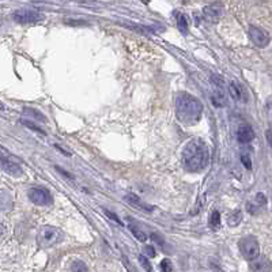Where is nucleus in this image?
Instances as JSON below:
<instances>
[{
	"label": "nucleus",
	"mask_w": 272,
	"mask_h": 272,
	"mask_svg": "<svg viewBox=\"0 0 272 272\" xmlns=\"http://www.w3.org/2000/svg\"><path fill=\"white\" fill-rule=\"evenodd\" d=\"M210 161V150L202 139H192L182 153V162L188 172L199 173L207 168Z\"/></svg>",
	"instance_id": "1"
},
{
	"label": "nucleus",
	"mask_w": 272,
	"mask_h": 272,
	"mask_svg": "<svg viewBox=\"0 0 272 272\" xmlns=\"http://www.w3.org/2000/svg\"><path fill=\"white\" fill-rule=\"evenodd\" d=\"M176 115L184 125H195L203 115V103L189 93H178L176 95Z\"/></svg>",
	"instance_id": "2"
},
{
	"label": "nucleus",
	"mask_w": 272,
	"mask_h": 272,
	"mask_svg": "<svg viewBox=\"0 0 272 272\" xmlns=\"http://www.w3.org/2000/svg\"><path fill=\"white\" fill-rule=\"evenodd\" d=\"M63 239V233L58 227L42 226L37 233V243L40 248H52Z\"/></svg>",
	"instance_id": "3"
},
{
	"label": "nucleus",
	"mask_w": 272,
	"mask_h": 272,
	"mask_svg": "<svg viewBox=\"0 0 272 272\" xmlns=\"http://www.w3.org/2000/svg\"><path fill=\"white\" fill-rule=\"evenodd\" d=\"M239 252L243 256V259L253 261L259 257L260 255V245L259 241L255 237H245L239 241L238 243Z\"/></svg>",
	"instance_id": "4"
},
{
	"label": "nucleus",
	"mask_w": 272,
	"mask_h": 272,
	"mask_svg": "<svg viewBox=\"0 0 272 272\" xmlns=\"http://www.w3.org/2000/svg\"><path fill=\"white\" fill-rule=\"evenodd\" d=\"M29 200L37 206H49L53 202V198L48 189L44 188H30L28 192Z\"/></svg>",
	"instance_id": "5"
},
{
	"label": "nucleus",
	"mask_w": 272,
	"mask_h": 272,
	"mask_svg": "<svg viewBox=\"0 0 272 272\" xmlns=\"http://www.w3.org/2000/svg\"><path fill=\"white\" fill-rule=\"evenodd\" d=\"M14 21L22 25H29V23H37L44 19V15L34 10H17L13 14Z\"/></svg>",
	"instance_id": "6"
},
{
	"label": "nucleus",
	"mask_w": 272,
	"mask_h": 272,
	"mask_svg": "<svg viewBox=\"0 0 272 272\" xmlns=\"http://www.w3.org/2000/svg\"><path fill=\"white\" fill-rule=\"evenodd\" d=\"M0 169L5 170L6 173L10 174V176H14V177H19L23 174V170L17 162L11 159L9 155H6L5 153L0 151Z\"/></svg>",
	"instance_id": "7"
},
{
	"label": "nucleus",
	"mask_w": 272,
	"mask_h": 272,
	"mask_svg": "<svg viewBox=\"0 0 272 272\" xmlns=\"http://www.w3.org/2000/svg\"><path fill=\"white\" fill-rule=\"evenodd\" d=\"M211 82L214 85V94H212V101L216 106H225L226 105V95H225V83L223 79L219 78L218 75H212Z\"/></svg>",
	"instance_id": "8"
},
{
	"label": "nucleus",
	"mask_w": 272,
	"mask_h": 272,
	"mask_svg": "<svg viewBox=\"0 0 272 272\" xmlns=\"http://www.w3.org/2000/svg\"><path fill=\"white\" fill-rule=\"evenodd\" d=\"M249 36H251L252 42L255 44L257 48H265L269 44V34L265 30L256 28V26H251L249 28Z\"/></svg>",
	"instance_id": "9"
},
{
	"label": "nucleus",
	"mask_w": 272,
	"mask_h": 272,
	"mask_svg": "<svg viewBox=\"0 0 272 272\" xmlns=\"http://www.w3.org/2000/svg\"><path fill=\"white\" fill-rule=\"evenodd\" d=\"M203 15L211 23H216L223 15V6L221 3H211L203 9Z\"/></svg>",
	"instance_id": "10"
},
{
	"label": "nucleus",
	"mask_w": 272,
	"mask_h": 272,
	"mask_svg": "<svg viewBox=\"0 0 272 272\" xmlns=\"http://www.w3.org/2000/svg\"><path fill=\"white\" fill-rule=\"evenodd\" d=\"M124 199H125V202L129 203L132 207H135V208H138V210L146 211V212H153L154 211L153 206H150V204L145 203L141 198H139V196H136V195H133V194L127 195Z\"/></svg>",
	"instance_id": "11"
},
{
	"label": "nucleus",
	"mask_w": 272,
	"mask_h": 272,
	"mask_svg": "<svg viewBox=\"0 0 272 272\" xmlns=\"http://www.w3.org/2000/svg\"><path fill=\"white\" fill-rule=\"evenodd\" d=\"M265 204H267L265 195L257 194L255 196V200L248 204V211H249V214H252V215L259 214V211L263 210L264 207H265Z\"/></svg>",
	"instance_id": "12"
},
{
	"label": "nucleus",
	"mask_w": 272,
	"mask_h": 272,
	"mask_svg": "<svg viewBox=\"0 0 272 272\" xmlns=\"http://www.w3.org/2000/svg\"><path fill=\"white\" fill-rule=\"evenodd\" d=\"M229 93H230L231 98L238 101V102H247V93L243 90V87L238 85L237 82H231L229 85Z\"/></svg>",
	"instance_id": "13"
},
{
	"label": "nucleus",
	"mask_w": 272,
	"mask_h": 272,
	"mask_svg": "<svg viewBox=\"0 0 272 272\" xmlns=\"http://www.w3.org/2000/svg\"><path fill=\"white\" fill-rule=\"evenodd\" d=\"M237 139L239 143H249L255 139V131L251 125H242L239 127L238 132H237Z\"/></svg>",
	"instance_id": "14"
},
{
	"label": "nucleus",
	"mask_w": 272,
	"mask_h": 272,
	"mask_svg": "<svg viewBox=\"0 0 272 272\" xmlns=\"http://www.w3.org/2000/svg\"><path fill=\"white\" fill-rule=\"evenodd\" d=\"M252 272H271V264L265 259H256L251 263Z\"/></svg>",
	"instance_id": "15"
},
{
	"label": "nucleus",
	"mask_w": 272,
	"mask_h": 272,
	"mask_svg": "<svg viewBox=\"0 0 272 272\" xmlns=\"http://www.w3.org/2000/svg\"><path fill=\"white\" fill-rule=\"evenodd\" d=\"M128 229H129V231H131L132 234H133V237H135L138 241H141V242H145V241H147V235H146V233L143 230H142L141 227H138L135 225V223H128Z\"/></svg>",
	"instance_id": "16"
},
{
	"label": "nucleus",
	"mask_w": 272,
	"mask_h": 272,
	"mask_svg": "<svg viewBox=\"0 0 272 272\" xmlns=\"http://www.w3.org/2000/svg\"><path fill=\"white\" fill-rule=\"evenodd\" d=\"M177 28L184 36L189 33V28H188V18L184 14H177Z\"/></svg>",
	"instance_id": "17"
},
{
	"label": "nucleus",
	"mask_w": 272,
	"mask_h": 272,
	"mask_svg": "<svg viewBox=\"0 0 272 272\" xmlns=\"http://www.w3.org/2000/svg\"><path fill=\"white\" fill-rule=\"evenodd\" d=\"M242 221V212L239 210H234L229 215V219H227V223H229V226L235 227L238 226L239 223Z\"/></svg>",
	"instance_id": "18"
},
{
	"label": "nucleus",
	"mask_w": 272,
	"mask_h": 272,
	"mask_svg": "<svg viewBox=\"0 0 272 272\" xmlns=\"http://www.w3.org/2000/svg\"><path fill=\"white\" fill-rule=\"evenodd\" d=\"M11 198L5 191H0V210H7L11 207Z\"/></svg>",
	"instance_id": "19"
},
{
	"label": "nucleus",
	"mask_w": 272,
	"mask_h": 272,
	"mask_svg": "<svg viewBox=\"0 0 272 272\" xmlns=\"http://www.w3.org/2000/svg\"><path fill=\"white\" fill-rule=\"evenodd\" d=\"M210 226L212 230H218L219 229V226H221V214H219V211L214 210L211 212Z\"/></svg>",
	"instance_id": "20"
},
{
	"label": "nucleus",
	"mask_w": 272,
	"mask_h": 272,
	"mask_svg": "<svg viewBox=\"0 0 272 272\" xmlns=\"http://www.w3.org/2000/svg\"><path fill=\"white\" fill-rule=\"evenodd\" d=\"M23 112H25L26 115L32 116L33 119L38 120V121H42V123H44V121H46L45 116L42 115L41 112L36 111V109H32V107H25V109H23Z\"/></svg>",
	"instance_id": "21"
},
{
	"label": "nucleus",
	"mask_w": 272,
	"mask_h": 272,
	"mask_svg": "<svg viewBox=\"0 0 272 272\" xmlns=\"http://www.w3.org/2000/svg\"><path fill=\"white\" fill-rule=\"evenodd\" d=\"M71 271L72 272H89V268H87V265L83 263V261L76 260V261H74L72 265H71Z\"/></svg>",
	"instance_id": "22"
},
{
	"label": "nucleus",
	"mask_w": 272,
	"mask_h": 272,
	"mask_svg": "<svg viewBox=\"0 0 272 272\" xmlns=\"http://www.w3.org/2000/svg\"><path fill=\"white\" fill-rule=\"evenodd\" d=\"M22 123H23V125H25V127L30 128L32 131L37 132V133H41V135H46V132L42 131V129L40 127H37V125H36V124H34L33 121H29V120H22Z\"/></svg>",
	"instance_id": "23"
},
{
	"label": "nucleus",
	"mask_w": 272,
	"mask_h": 272,
	"mask_svg": "<svg viewBox=\"0 0 272 272\" xmlns=\"http://www.w3.org/2000/svg\"><path fill=\"white\" fill-rule=\"evenodd\" d=\"M139 261H141L142 267L145 268L146 271H147V272H153V267H151V263H150L149 259H147L146 256H143V255L139 256Z\"/></svg>",
	"instance_id": "24"
},
{
	"label": "nucleus",
	"mask_w": 272,
	"mask_h": 272,
	"mask_svg": "<svg viewBox=\"0 0 272 272\" xmlns=\"http://www.w3.org/2000/svg\"><path fill=\"white\" fill-rule=\"evenodd\" d=\"M103 212H105V215H106L107 218L111 219V221H113V222L116 223V225H119V226H123V222H121V219L117 216V215L115 214V212H112V211L109 210H103Z\"/></svg>",
	"instance_id": "25"
},
{
	"label": "nucleus",
	"mask_w": 272,
	"mask_h": 272,
	"mask_svg": "<svg viewBox=\"0 0 272 272\" xmlns=\"http://www.w3.org/2000/svg\"><path fill=\"white\" fill-rule=\"evenodd\" d=\"M161 268L164 272H172L173 267H172V261L169 259H164L161 263Z\"/></svg>",
	"instance_id": "26"
},
{
	"label": "nucleus",
	"mask_w": 272,
	"mask_h": 272,
	"mask_svg": "<svg viewBox=\"0 0 272 272\" xmlns=\"http://www.w3.org/2000/svg\"><path fill=\"white\" fill-rule=\"evenodd\" d=\"M151 238H153L154 241H155V242H157L158 245H159V247H161V248H165L166 247L165 239L162 238V237H159V235H158L157 233H154V234H151Z\"/></svg>",
	"instance_id": "27"
},
{
	"label": "nucleus",
	"mask_w": 272,
	"mask_h": 272,
	"mask_svg": "<svg viewBox=\"0 0 272 272\" xmlns=\"http://www.w3.org/2000/svg\"><path fill=\"white\" fill-rule=\"evenodd\" d=\"M241 162H242L243 166H245V168H247L248 170L252 169V161L249 159V157H248V155L242 154V155H241Z\"/></svg>",
	"instance_id": "28"
},
{
	"label": "nucleus",
	"mask_w": 272,
	"mask_h": 272,
	"mask_svg": "<svg viewBox=\"0 0 272 272\" xmlns=\"http://www.w3.org/2000/svg\"><path fill=\"white\" fill-rule=\"evenodd\" d=\"M143 252H145L146 255L150 256V257H155V249H154L153 247H145V249H143Z\"/></svg>",
	"instance_id": "29"
},
{
	"label": "nucleus",
	"mask_w": 272,
	"mask_h": 272,
	"mask_svg": "<svg viewBox=\"0 0 272 272\" xmlns=\"http://www.w3.org/2000/svg\"><path fill=\"white\" fill-rule=\"evenodd\" d=\"M267 141H268V143H269V145H271V143H272V139H271V129H268V131H267Z\"/></svg>",
	"instance_id": "30"
}]
</instances>
